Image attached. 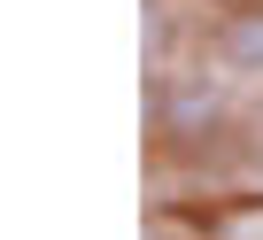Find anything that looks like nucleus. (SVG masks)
Returning a JSON list of instances; mask_svg holds the SVG:
<instances>
[{"label":"nucleus","mask_w":263,"mask_h":240,"mask_svg":"<svg viewBox=\"0 0 263 240\" xmlns=\"http://www.w3.org/2000/svg\"><path fill=\"white\" fill-rule=\"evenodd\" d=\"M217 8H240V16H263V0H217Z\"/></svg>","instance_id":"nucleus-3"},{"label":"nucleus","mask_w":263,"mask_h":240,"mask_svg":"<svg viewBox=\"0 0 263 240\" xmlns=\"http://www.w3.org/2000/svg\"><path fill=\"white\" fill-rule=\"evenodd\" d=\"M232 54H240V62H255V54H263V16H240V31H232Z\"/></svg>","instance_id":"nucleus-2"},{"label":"nucleus","mask_w":263,"mask_h":240,"mask_svg":"<svg viewBox=\"0 0 263 240\" xmlns=\"http://www.w3.org/2000/svg\"><path fill=\"white\" fill-rule=\"evenodd\" d=\"M209 240H263V201H232L209 217Z\"/></svg>","instance_id":"nucleus-1"}]
</instances>
